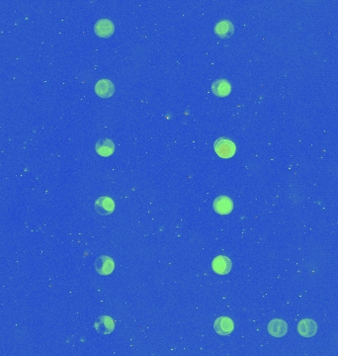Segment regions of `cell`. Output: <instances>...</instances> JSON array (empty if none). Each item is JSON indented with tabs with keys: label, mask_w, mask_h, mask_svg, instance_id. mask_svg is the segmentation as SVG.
<instances>
[{
	"label": "cell",
	"mask_w": 338,
	"mask_h": 356,
	"mask_svg": "<svg viewBox=\"0 0 338 356\" xmlns=\"http://www.w3.org/2000/svg\"><path fill=\"white\" fill-rule=\"evenodd\" d=\"M214 148L216 154L222 159H231L235 156L237 152L236 144L233 141L224 138H221L216 141Z\"/></svg>",
	"instance_id": "obj_1"
},
{
	"label": "cell",
	"mask_w": 338,
	"mask_h": 356,
	"mask_svg": "<svg viewBox=\"0 0 338 356\" xmlns=\"http://www.w3.org/2000/svg\"><path fill=\"white\" fill-rule=\"evenodd\" d=\"M214 329L218 335L226 337L234 332L235 323L229 317H220L215 321Z\"/></svg>",
	"instance_id": "obj_2"
},
{
	"label": "cell",
	"mask_w": 338,
	"mask_h": 356,
	"mask_svg": "<svg viewBox=\"0 0 338 356\" xmlns=\"http://www.w3.org/2000/svg\"><path fill=\"white\" fill-rule=\"evenodd\" d=\"M214 210L220 215H229L234 209L233 200L228 196H220L215 199L213 204Z\"/></svg>",
	"instance_id": "obj_3"
},
{
	"label": "cell",
	"mask_w": 338,
	"mask_h": 356,
	"mask_svg": "<svg viewBox=\"0 0 338 356\" xmlns=\"http://www.w3.org/2000/svg\"><path fill=\"white\" fill-rule=\"evenodd\" d=\"M95 270L100 275H109L114 271L115 263L110 257L102 256L95 261Z\"/></svg>",
	"instance_id": "obj_4"
},
{
	"label": "cell",
	"mask_w": 338,
	"mask_h": 356,
	"mask_svg": "<svg viewBox=\"0 0 338 356\" xmlns=\"http://www.w3.org/2000/svg\"><path fill=\"white\" fill-rule=\"evenodd\" d=\"M96 212L101 216H108L113 213L115 209V203L110 197H100L94 204Z\"/></svg>",
	"instance_id": "obj_5"
},
{
	"label": "cell",
	"mask_w": 338,
	"mask_h": 356,
	"mask_svg": "<svg viewBox=\"0 0 338 356\" xmlns=\"http://www.w3.org/2000/svg\"><path fill=\"white\" fill-rule=\"evenodd\" d=\"M115 26L109 19H101L96 22L94 26V32L95 34L100 38H107L112 36L114 33Z\"/></svg>",
	"instance_id": "obj_6"
},
{
	"label": "cell",
	"mask_w": 338,
	"mask_h": 356,
	"mask_svg": "<svg viewBox=\"0 0 338 356\" xmlns=\"http://www.w3.org/2000/svg\"><path fill=\"white\" fill-rule=\"evenodd\" d=\"M94 328L96 332H98L101 335H109L114 331L115 323L111 317L102 316L97 319V321L94 324Z\"/></svg>",
	"instance_id": "obj_7"
},
{
	"label": "cell",
	"mask_w": 338,
	"mask_h": 356,
	"mask_svg": "<svg viewBox=\"0 0 338 356\" xmlns=\"http://www.w3.org/2000/svg\"><path fill=\"white\" fill-rule=\"evenodd\" d=\"M232 262L228 257L225 256H220L217 257L216 259H214L213 263H212V268L214 270L215 273L220 274V275H225L230 273L231 269H232Z\"/></svg>",
	"instance_id": "obj_8"
},
{
	"label": "cell",
	"mask_w": 338,
	"mask_h": 356,
	"mask_svg": "<svg viewBox=\"0 0 338 356\" xmlns=\"http://www.w3.org/2000/svg\"><path fill=\"white\" fill-rule=\"evenodd\" d=\"M268 333L274 338H282L288 333V325L283 320H272L268 325Z\"/></svg>",
	"instance_id": "obj_9"
},
{
	"label": "cell",
	"mask_w": 338,
	"mask_h": 356,
	"mask_svg": "<svg viewBox=\"0 0 338 356\" xmlns=\"http://www.w3.org/2000/svg\"><path fill=\"white\" fill-rule=\"evenodd\" d=\"M114 84L106 79L100 80L95 85V92L101 98H109L114 94Z\"/></svg>",
	"instance_id": "obj_10"
},
{
	"label": "cell",
	"mask_w": 338,
	"mask_h": 356,
	"mask_svg": "<svg viewBox=\"0 0 338 356\" xmlns=\"http://www.w3.org/2000/svg\"><path fill=\"white\" fill-rule=\"evenodd\" d=\"M298 332L304 338H312L317 334L318 326L315 321L311 319H305L299 323Z\"/></svg>",
	"instance_id": "obj_11"
},
{
	"label": "cell",
	"mask_w": 338,
	"mask_h": 356,
	"mask_svg": "<svg viewBox=\"0 0 338 356\" xmlns=\"http://www.w3.org/2000/svg\"><path fill=\"white\" fill-rule=\"evenodd\" d=\"M215 33L223 39L231 38L235 33V26L231 21L223 20L216 25Z\"/></svg>",
	"instance_id": "obj_12"
},
{
	"label": "cell",
	"mask_w": 338,
	"mask_h": 356,
	"mask_svg": "<svg viewBox=\"0 0 338 356\" xmlns=\"http://www.w3.org/2000/svg\"><path fill=\"white\" fill-rule=\"evenodd\" d=\"M115 151V145L110 139H103L96 143V153L101 157H110Z\"/></svg>",
	"instance_id": "obj_13"
},
{
	"label": "cell",
	"mask_w": 338,
	"mask_h": 356,
	"mask_svg": "<svg viewBox=\"0 0 338 356\" xmlns=\"http://www.w3.org/2000/svg\"><path fill=\"white\" fill-rule=\"evenodd\" d=\"M212 91L219 97H225L231 93L232 87L227 80H218L213 84Z\"/></svg>",
	"instance_id": "obj_14"
}]
</instances>
